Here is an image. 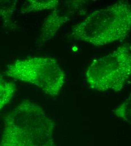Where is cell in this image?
I'll use <instances>...</instances> for the list:
<instances>
[{
  "label": "cell",
  "mask_w": 131,
  "mask_h": 146,
  "mask_svg": "<svg viewBox=\"0 0 131 146\" xmlns=\"http://www.w3.org/2000/svg\"><path fill=\"white\" fill-rule=\"evenodd\" d=\"M16 91L15 84L5 79L0 73V112L10 102Z\"/></svg>",
  "instance_id": "cell-7"
},
{
  "label": "cell",
  "mask_w": 131,
  "mask_h": 146,
  "mask_svg": "<svg viewBox=\"0 0 131 146\" xmlns=\"http://www.w3.org/2000/svg\"><path fill=\"white\" fill-rule=\"evenodd\" d=\"M55 128L41 107L24 100L5 117L0 146H56Z\"/></svg>",
  "instance_id": "cell-1"
},
{
  "label": "cell",
  "mask_w": 131,
  "mask_h": 146,
  "mask_svg": "<svg viewBox=\"0 0 131 146\" xmlns=\"http://www.w3.org/2000/svg\"><path fill=\"white\" fill-rule=\"evenodd\" d=\"M131 5L119 1L92 13L71 29V36L94 46L124 39L131 31Z\"/></svg>",
  "instance_id": "cell-2"
},
{
  "label": "cell",
  "mask_w": 131,
  "mask_h": 146,
  "mask_svg": "<svg viewBox=\"0 0 131 146\" xmlns=\"http://www.w3.org/2000/svg\"><path fill=\"white\" fill-rule=\"evenodd\" d=\"M7 77L37 86L46 94L57 96L65 83V74L56 60L35 57L17 60L9 65Z\"/></svg>",
  "instance_id": "cell-4"
},
{
  "label": "cell",
  "mask_w": 131,
  "mask_h": 146,
  "mask_svg": "<svg viewBox=\"0 0 131 146\" xmlns=\"http://www.w3.org/2000/svg\"><path fill=\"white\" fill-rule=\"evenodd\" d=\"M115 115L128 123H131V94L126 100L114 111Z\"/></svg>",
  "instance_id": "cell-9"
},
{
  "label": "cell",
  "mask_w": 131,
  "mask_h": 146,
  "mask_svg": "<svg viewBox=\"0 0 131 146\" xmlns=\"http://www.w3.org/2000/svg\"><path fill=\"white\" fill-rule=\"evenodd\" d=\"M59 5V1L58 0H28L24 2L20 12L21 14H27L46 10H52L56 9Z\"/></svg>",
  "instance_id": "cell-6"
},
{
  "label": "cell",
  "mask_w": 131,
  "mask_h": 146,
  "mask_svg": "<svg viewBox=\"0 0 131 146\" xmlns=\"http://www.w3.org/2000/svg\"><path fill=\"white\" fill-rule=\"evenodd\" d=\"M57 7L44 19L40 36L41 43L53 38L60 28L70 19L69 15L64 14V11H61Z\"/></svg>",
  "instance_id": "cell-5"
},
{
  "label": "cell",
  "mask_w": 131,
  "mask_h": 146,
  "mask_svg": "<svg viewBox=\"0 0 131 146\" xmlns=\"http://www.w3.org/2000/svg\"><path fill=\"white\" fill-rule=\"evenodd\" d=\"M17 5L16 0H0V19L3 20V25L6 28H14L12 17Z\"/></svg>",
  "instance_id": "cell-8"
},
{
  "label": "cell",
  "mask_w": 131,
  "mask_h": 146,
  "mask_svg": "<svg viewBox=\"0 0 131 146\" xmlns=\"http://www.w3.org/2000/svg\"><path fill=\"white\" fill-rule=\"evenodd\" d=\"M131 74V44L126 43L94 60L86 71L85 78L93 90L119 92L128 83Z\"/></svg>",
  "instance_id": "cell-3"
}]
</instances>
